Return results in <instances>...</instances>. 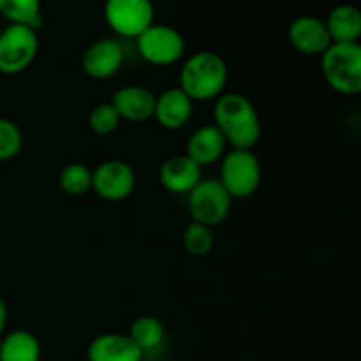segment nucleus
I'll use <instances>...</instances> for the list:
<instances>
[{
	"instance_id": "obj_22",
	"label": "nucleus",
	"mask_w": 361,
	"mask_h": 361,
	"mask_svg": "<svg viewBox=\"0 0 361 361\" xmlns=\"http://www.w3.org/2000/svg\"><path fill=\"white\" fill-rule=\"evenodd\" d=\"M215 245L214 229L200 222L190 221L183 231V247L192 257H204L212 252Z\"/></svg>"
},
{
	"instance_id": "obj_16",
	"label": "nucleus",
	"mask_w": 361,
	"mask_h": 361,
	"mask_svg": "<svg viewBox=\"0 0 361 361\" xmlns=\"http://www.w3.org/2000/svg\"><path fill=\"white\" fill-rule=\"evenodd\" d=\"M88 361H143L145 355L127 334L97 335L87 348Z\"/></svg>"
},
{
	"instance_id": "obj_10",
	"label": "nucleus",
	"mask_w": 361,
	"mask_h": 361,
	"mask_svg": "<svg viewBox=\"0 0 361 361\" xmlns=\"http://www.w3.org/2000/svg\"><path fill=\"white\" fill-rule=\"evenodd\" d=\"M126 53L115 39H99L88 46L81 59L85 74L92 80H109L123 66Z\"/></svg>"
},
{
	"instance_id": "obj_25",
	"label": "nucleus",
	"mask_w": 361,
	"mask_h": 361,
	"mask_svg": "<svg viewBox=\"0 0 361 361\" xmlns=\"http://www.w3.org/2000/svg\"><path fill=\"white\" fill-rule=\"evenodd\" d=\"M7 321H9V310H7L6 302H4L2 296H0V337H2L4 331H6Z\"/></svg>"
},
{
	"instance_id": "obj_20",
	"label": "nucleus",
	"mask_w": 361,
	"mask_h": 361,
	"mask_svg": "<svg viewBox=\"0 0 361 361\" xmlns=\"http://www.w3.org/2000/svg\"><path fill=\"white\" fill-rule=\"evenodd\" d=\"M59 185L69 196H85L92 190V169L83 162H69L60 169Z\"/></svg>"
},
{
	"instance_id": "obj_26",
	"label": "nucleus",
	"mask_w": 361,
	"mask_h": 361,
	"mask_svg": "<svg viewBox=\"0 0 361 361\" xmlns=\"http://www.w3.org/2000/svg\"><path fill=\"white\" fill-rule=\"evenodd\" d=\"M143 361H157V360H143Z\"/></svg>"
},
{
	"instance_id": "obj_1",
	"label": "nucleus",
	"mask_w": 361,
	"mask_h": 361,
	"mask_svg": "<svg viewBox=\"0 0 361 361\" xmlns=\"http://www.w3.org/2000/svg\"><path fill=\"white\" fill-rule=\"evenodd\" d=\"M214 126L221 130L226 143L236 150H252L263 134L256 106L238 92H224L215 99Z\"/></svg>"
},
{
	"instance_id": "obj_24",
	"label": "nucleus",
	"mask_w": 361,
	"mask_h": 361,
	"mask_svg": "<svg viewBox=\"0 0 361 361\" xmlns=\"http://www.w3.org/2000/svg\"><path fill=\"white\" fill-rule=\"evenodd\" d=\"M25 137L20 127L9 118L0 116V162L18 157L23 150Z\"/></svg>"
},
{
	"instance_id": "obj_17",
	"label": "nucleus",
	"mask_w": 361,
	"mask_h": 361,
	"mask_svg": "<svg viewBox=\"0 0 361 361\" xmlns=\"http://www.w3.org/2000/svg\"><path fill=\"white\" fill-rule=\"evenodd\" d=\"M326 28L331 42H358L361 35V14L351 4H341L330 11Z\"/></svg>"
},
{
	"instance_id": "obj_15",
	"label": "nucleus",
	"mask_w": 361,
	"mask_h": 361,
	"mask_svg": "<svg viewBox=\"0 0 361 361\" xmlns=\"http://www.w3.org/2000/svg\"><path fill=\"white\" fill-rule=\"evenodd\" d=\"M226 147H228V143H226L221 130L214 123H208V126L197 127L190 134L185 145V155L192 159L200 168H204V166L221 162V159L226 154Z\"/></svg>"
},
{
	"instance_id": "obj_18",
	"label": "nucleus",
	"mask_w": 361,
	"mask_h": 361,
	"mask_svg": "<svg viewBox=\"0 0 361 361\" xmlns=\"http://www.w3.org/2000/svg\"><path fill=\"white\" fill-rule=\"evenodd\" d=\"M41 342L32 331H9L0 341V361H41Z\"/></svg>"
},
{
	"instance_id": "obj_6",
	"label": "nucleus",
	"mask_w": 361,
	"mask_h": 361,
	"mask_svg": "<svg viewBox=\"0 0 361 361\" xmlns=\"http://www.w3.org/2000/svg\"><path fill=\"white\" fill-rule=\"evenodd\" d=\"M231 204V196L219 178H201V182L187 194V207L192 221L212 229L228 219Z\"/></svg>"
},
{
	"instance_id": "obj_7",
	"label": "nucleus",
	"mask_w": 361,
	"mask_h": 361,
	"mask_svg": "<svg viewBox=\"0 0 361 361\" xmlns=\"http://www.w3.org/2000/svg\"><path fill=\"white\" fill-rule=\"evenodd\" d=\"M137 51L145 62L166 67L182 60L185 53V41L176 28L169 25H150L136 37Z\"/></svg>"
},
{
	"instance_id": "obj_2",
	"label": "nucleus",
	"mask_w": 361,
	"mask_h": 361,
	"mask_svg": "<svg viewBox=\"0 0 361 361\" xmlns=\"http://www.w3.org/2000/svg\"><path fill=\"white\" fill-rule=\"evenodd\" d=\"M228 78V66L219 53L197 51L180 69V88L192 102L215 101L224 94Z\"/></svg>"
},
{
	"instance_id": "obj_21",
	"label": "nucleus",
	"mask_w": 361,
	"mask_h": 361,
	"mask_svg": "<svg viewBox=\"0 0 361 361\" xmlns=\"http://www.w3.org/2000/svg\"><path fill=\"white\" fill-rule=\"evenodd\" d=\"M0 14L9 23L35 28L41 18V0H0Z\"/></svg>"
},
{
	"instance_id": "obj_12",
	"label": "nucleus",
	"mask_w": 361,
	"mask_h": 361,
	"mask_svg": "<svg viewBox=\"0 0 361 361\" xmlns=\"http://www.w3.org/2000/svg\"><path fill=\"white\" fill-rule=\"evenodd\" d=\"M289 44L307 56L323 55L331 44L326 23L316 16H300L288 28Z\"/></svg>"
},
{
	"instance_id": "obj_23",
	"label": "nucleus",
	"mask_w": 361,
	"mask_h": 361,
	"mask_svg": "<svg viewBox=\"0 0 361 361\" xmlns=\"http://www.w3.org/2000/svg\"><path fill=\"white\" fill-rule=\"evenodd\" d=\"M120 122L122 120H120L118 113L113 108L111 102H102V104L94 106L87 118L88 129L99 136H109L111 133H115Z\"/></svg>"
},
{
	"instance_id": "obj_4",
	"label": "nucleus",
	"mask_w": 361,
	"mask_h": 361,
	"mask_svg": "<svg viewBox=\"0 0 361 361\" xmlns=\"http://www.w3.org/2000/svg\"><path fill=\"white\" fill-rule=\"evenodd\" d=\"M261 180H263V168L259 157L252 150L231 148L221 159L219 182L228 190L231 200L250 197L259 189Z\"/></svg>"
},
{
	"instance_id": "obj_19",
	"label": "nucleus",
	"mask_w": 361,
	"mask_h": 361,
	"mask_svg": "<svg viewBox=\"0 0 361 361\" xmlns=\"http://www.w3.org/2000/svg\"><path fill=\"white\" fill-rule=\"evenodd\" d=\"M127 335L145 355V353L161 348L166 338V328L159 317L141 316L133 321Z\"/></svg>"
},
{
	"instance_id": "obj_11",
	"label": "nucleus",
	"mask_w": 361,
	"mask_h": 361,
	"mask_svg": "<svg viewBox=\"0 0 361 361\" xmlns=\"http://www.w3.org/2000/svg\"><path fill=\"white\" fill-rule=\"evenodd\" d=\"M194 115V102L180 87L166 88L155 95L154 116L155 122L168 130L183 129Z\"/></svg>"
},
{
	"instance_id": "obj_5",
	"label": "nucleus",
	"mask_w": 361,
	"mask_h": 361,
	"mask_svg": "<svg viewBox=\"0 0 361 361\" xmlns=\"http://www.w3.org/2000/svg\"><path fill=\"white\" fill-rule=\"evenodd\" d=\"M37 53L39 37L35 28L9 23L0 32V74H21L34 63Z\"/></svg>"
},
{
	"instance_id": "obj_9",
	"label": "nucleus",
	"mask_w": 361,
	"mask_h": 361,
	"mask_svg": "<svg viewBox=\"0 0 361 361\" xmlns=\"http://www.w3.org/2000/svg\"><path fill=\"white\" fill-rule=\"evenodd\" d=\"M136 189V173L133 166L120 159L101 162L92 171V190L101 200L118 203L127 200Z\"/></svg>"
},
{
	"instance_id": "obj_14",
	"label": "nucleus",
	"mask_w": 361,
	"mask_h": 361,
	"mask_svg": "<svg viewBox=\"0 0 361 361\" xmlns=\"http://www.w3.org/2000/svg\"><path fill=\"white\" fill-rule=\"evenodd\" d=\"M111 104L118 113L120 120L136 123L147 122L154 116L155 94L141 85H126L115 92Z\"/></svg>"
},
{
	"instance_id": "obj_13",
	"label": "nucleus",
	"mask_w": 361,
	"mask_h": 361,
	"mask_svg": "<svg viewBox=\"0 0 361 361\" xmlns=\"http://www.w3.org/2000/svg\"><path fill=\"white\" fill-rule=\"evenodd\" d=\"M203 178V168L185 154L171 155L159 168V182L171 194H189Z\"/></svg>"
},
{
	"instance_id": "obj_3",
	"label": "nucleus",
	"mask_w": 361,
	"mask_h": 361,
	"mask_svg": "<svg viewBox=\"0 0 361 361\" xmlns=\"http://www.w3.org/2000/svg\"><path fill=\"white\" fill-rule=\"evenodd\" d=\"M324 81L342 95H356L361 90L360 42H331L321 55Z\"/></svg>"
},
{
	"instance_id": "obj_8",
	"label": "nucleus",
	"mask_w": 361,
	"mask_h": 361,
	"mask_svg": "<svg viewBox=\"0 0 361 361\" xmlns=\"http://www.w3.org/2000/svg\"><path fill=\"white\" fill-rule=\"evenodd\" d=\"M104 20L115 34L136 39L154 25V4L152 0H106Z\"/></svg>"
}]
</instances>
